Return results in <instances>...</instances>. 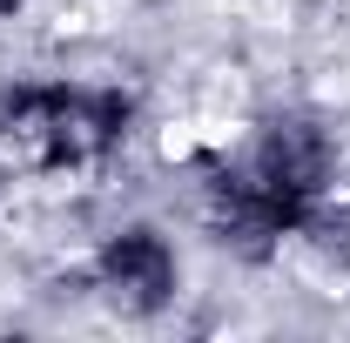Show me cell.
<instances>
[{
	"mask_svg": "<svg viewBox=\"0 0 350 343\" xmlns=\"http://www.w3.org/2000/svg\"><path fill=\"white\" fill-rule=\"evenodd\" d=\"M135 128V94L101 81H21L0 94V148L27 175H75L108 162Z\"/></svg>",
	"mask_w": 350,
	"mask_h": 343,
	"instance_id": "7a4b0ae2",
	"label": "cell"
},
{
	"mask_svg": "<svg viewBox=\"0 0 350 343\" xmlns=\"http://www.w3.org/2000/svg\"><path fill=\"white\" fill-rule=\"evenodd\" d=\"M21 7H27V0H0V20H14V14H21Z\"/></svg>",
	"mask_w": 350,
	"mask_h": 343,
	"instance_id": "277c9868",
	"label": "cell"
},
{
	"mask_svg": "<svg viewBox=\"0 0 350 343\" xmlns=\"http://www.w3.org/2000/svg\"><path fill=\"white\" fill-rule=\"evenodd\" d=\"M175 249L155 222H129L94 249V290L115 316H162L175 297Z\"/></svg>",
	"mask_w": 350,
	"mask_h": 343,
	"instance_id": "3957f363",
	"label": "cell"
},
{
	"mask_svg": "<svg viewBox=\"0 0 350 343\" xmlns=\"http://www.w3.org/2000/svg\"><path fill=\"white\" fill-rule=\"evenodd\" d=\"M337 169L330 135L310 115H269L243 155H209L202 162V215L216 243L243 256H269L283 236H297Z\"/></svg>",
	"mask_w": 350,
	"mask_h": 343,
	"instance_id": "6da1fadb",
	"label": "cell"
}]
</instances>
